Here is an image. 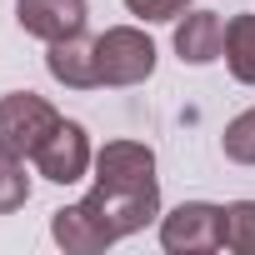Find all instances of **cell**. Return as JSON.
Masks as SVG:
<instances>
[{"mask_svg":"<svg viewBox=\"0 0 255 255\" xmlns=\"http://www.w3.org/2000/svg\"><path fill=\"white\" fill-rule=\"evenodd\" d=\"M160 215V185H90L85 200L50 210V240L70 255L110 250Z\"/></svg>","mask_w":255,"mask_h":255,"instance_id":"cell-1","label":"cell"},{"mask_svg":"<svg viewBox=\"0 0 255 255\" xmlns=\"http://www.w3.org/2000/svg\"><path fill=\"white\" fill-rule=\"evenodd\" d=\"M45 70L55 85L65 90H100V75H95V40L80 30L70 40H50L45 50Z\"/></svg>","mask_w":255,"mask_h":255,"instance_id":"cell-8","label":"cell"},{"mask_svg":"<svg viewBox=\"0 0 255 255\" xmlns=\"http://www.w3.org/2000/svg\"><path fill=\"white\" fill-rule=\"evenodd\" d=\"M60 125V110L35 95V90H10L0 95V150L5 155H20V160H35V150L45 145V135Z\"/></svg>","mask_w":255,"mask_h":255,"instance_id":"cell-3","label":"cell"},{"mask_svg":"<svg viewBox=\"0 0 255 255\" xmlns=\"http://www.w3.org/2000/svg\"><path fill=\"white\" fill-rule=\"evenodd\" d=\"M25 200H30V175H25V160L0 150V215H15Z\"/></svg>","mask_w":255,"mask_h":255,"instance_id":"cell-11","label":"cell"},{"mask_svg":"<svg viewBox=\"0 0 255 255\" xmlns=\"http://www.w3.org/2000/svg\"><path fill=\"white\" fill-rule=\"evenodd\" d=\"M175 55L185 65H210L225 60V20L215 10H190L175 20Z\"/></svg>","mask_w":255,"mask_h":255,"instance_id":"cell-9","label":"cell"},{"mask_svg":"<svg viewBox=\"0 0 255 255\" xmlns=\"http://www.w3.org/2000/svg\"><path fill=\"white\" fill-rule=\"evenodd\" d=\"M225 250L255 255V200H230L225 205Z\"/></svg>","mask_w":255,"mask_h":255,"instance_id":"cell-12","label":"cell"},{"mask_svg":"<svg viewBox=\"0 0 255 255\" xmlns=\"http://www.w3.org/2000/svg\"><path fill=\"white\" fill-rule=\"evenodd\" d=\"M95 185H160L155 150L140 140H105L95 150Z\"/></svg>","mask_w":255,"mask_h":255,"instance_id":"cell-7","label":"cell"},{"mask_svg":"<svg viewBox=\"0 0 255 255\" xmlns=\"http://www.w3.org/2000/svg\"><path fill=\"white\" fill-rule=\"evenodd\" d=\"M35 170L50 185H75L95 170V150H90V135H85L80 120H60L45 135V145L35 150Z\"/></svg>","mask_w":255,"mask_h":255,"instance_id":"cell-5","label":"cell"},{"mask_svg":"<svg viewBox=\"0 0 255 255\" xmlns=\"http://www.w3.org/2000/svg\"><path fill=\"white\" fill-rule=\"evenodd\" d=\"M160 245L170 255H210V250H225V205L180 200L170 215H160Z\"/></svg>","mask_w":255,"mask_h":255,"instance_id":"cell-4","label":"cell"},{"mask_svg":"<svg viewBox=\"0 0 255 255\" xmlns=\"http://www.w3.org/2000/svg\"><path fill=\"white\" fill-rule=\"evenodd\" d=\"M225 70L240 85H255V15L225 20Z\"/></svg>","mask_w":255,"mask_h":255,"instance_id":"cell-10","label":"cell"},{"mask_svg":"<svg viewBox=\"0 0 255 255\" xmlns=\"http://www.w3.org/2000/svg\"><path fill=\"white\" fill-rule=\"evenodd\" d=\"M155 55L160 50H155V40L140 25H110L105 35H95V75L110 90L150 80L155 75Z\"/></svg>","mask_w":255,"mask_h":255,"instance_id":"cell-2","label":"cell"},{"mask_svg":"<svg viewBox=\"0 0 255 255\" xmlns=\"http://www.w3.org/2000/svg\"><path fill=\"white\" fill-rule=\"evenodd\" d=\"M125 10L140 15L145 25H160V20H180L190 10V0H125Z\"/></svg>","mask_w":255,"mask_h":255,"instance_id":"cell-14","label":"cell"},{"mask_svg":"<svg viewBox=\"0 0 255 255\" xmlns=\"http://www.w3.org/2000/svg\"><path fill=\"white\" fill-rule=\"evenodd\" d=\"M85 15H90L85 0H15L20 30L35 35V40H45V45L80 35V30H85Z\"/></svg>","mask_w":255,"mask_h":255,"instance_id":"cell-6","label":"cell"},{"mask_svg":"<svg viewBox=\"0 0 255 255\" xmlns=\"http://www.w3.org/2000/svg\"><path fill=\"white\" fill-rule=\"evenodd\" d=\"M220 150H225V160H235V165H255V105L240 110V115L225 125Z\"/></svg>","mask_w":255,"mask_h":255,"instance_id":"cell-13","label":"cell"}]
</instances>
